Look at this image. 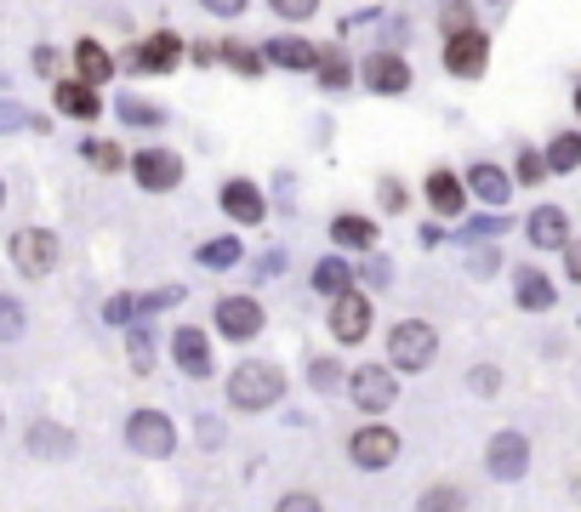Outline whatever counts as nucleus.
<instances>
[{
  "instance_id": "31",
  "label": "nucleus",
  "mask_w": 581,
  "mask_h": 512,
  "mask_svg": "<svg viewBox=\"0 0 581 512\" xmlns=\"http://www.w3.org/2000/svg\"><path fill=\"white\" fill-rule=\"evenodd\" d=\"M541 177H547V160L525 149V154H519V165H513V183H519V188H530V183H541Z\"/></svg>"
},
{
  "instance_id": "18",
  "label": "nucleus",
  "mask_w": 581,
  "mask_h": 512,
  "mask_svg": "<svg viewBox=\"0 0 581 512\" xmlns=\"http://www.w3.org/2000/svg\"><path fill=\"white\" fill-rule=\"evenodd\" d=\"M29 450L46 456V461H68V456H75V433L41 416V422H29Z\"/></svg>"
},
{
  "instance_id": "10",
  "label": "nucleus",
  "mask_w": 581,
  "mask_h": 512,
  "mask_svg": "<svg viewBox=\"0 0 581 512\" xmlns=\"http://www.w3.org/2000/svg\"><path fill=\"white\" fill-rule=\"evenodd\" d=\"M485 467H491V478H502V484L525 478L530 472V438L525 433H496L485 444Z\"/></svg>"
},
{
  "instance_id": "43",
  "label": "nucleus",
  "mask_w": 581,
  "mask_h": 512,
  "mask_svg": "<svg viewBox=\"0 0 581 512\" xmlns=\"http://www.w3.org/2000/svg\"><path fill=\"white\" fill-rule=\"evenodd\" d=\"M467 382H473V393H496V388H502V375H496L491 364H478V370L467 375Z\"/></svg>"
},
{
  "instance_id": "22",
  "label": "nucleus",
  "mask_w": 581,
  "mask_h": 512,
  "mask_svg": "<svg viewBox=\"0 0 581 512\" xmlns=\"http://www.w3.org/2000/svg\"><path fill=\"white\" fill-rule=\"evenodd\" d=\"M75 75H80V86H109L115 80V57L103 52L97 41H80L75 46Z\"/></svg>"
},
{
  "instance_id": "8",
  "label": "nucleus",
  "mask_w": 581,
  "mask_h": 512,
  "mask_svg": "<svg viewBox=\"0 0 581 512\" xmlns=\"http://www.w3.org/2000/svg\"><path fill=\"white\" fill-rule=\"evenodd\" d=\"M331 336L342 341V348H354V341H365L370 336V296H359V291H342V296H331Z\"/></svg>"
},
{
  "instance_id": "27",
  "label": "nucleus",
  "mask_w": 581,
  "mask_h": 512,
  "mask_svg": "<svg viewBox=\"0 0 581 512\" xmlns=\"http://www.w3.org/2000/svg\"><path fill=\"white\" fill-rule=\"evenodd\" d=\"M541 160H547V171H575V165H581V137H575V131H559L553 143H547Z\"/></svg>"
},
{
  "instance_id": "24",
  "label": "nucleus",
  "mask_w": 581,
  "mask_h": 512,
  "mask_svg": "<svg viewBox=\"0 0 581 512\" xmlns=\"http://www.w3.org/2000/svg\"><path fill=\"white\" fill-rule=\"evenodd\" d=\"M513 291H519V307H530V314H547V307H553V280H547V273L541 268H519V285H513Z\"/></svg>"
},
{
  "instance_id": "17",
  "label": "nucleus",
  "mask_w": 581,
  "mask_h": 512,
  "mask_svg": "<svg viewBox=\"0 0 581 512\" xmlns=\"http://www.w3.org/2000/svg\"><path fill=\"white\" fill-rule=\"evenodd\" d=\"M428 205L439 217H462V205H467V183L456 177V171H428Z\"/></svg>"
},
{
  "instance_id": "21",
  "label": "nucleus",
  "mask_w": 581,
  "mask_h": 512,
  "mask_svg": "<svg viewBox=\"0 0 581 512\" xmlns=\"http://www.w3.org/2000/svg\"><path fill=\"white\" fill-rule=\"evenodd\" d=\"M467 188L485 199V205H507V194H513V177L502 165H491V160H478L473 171H467Z\"/></svg>"
},
{
  "instance_id": "4",
  "label": "nucleus",
  "mask_w": 581,
  "mask_h": 512,
  "mask_svg": "<svg viewBox=\"0 0 581 512\" xmlns=\"http://www.w3.org/2000/svg\"><path fill=\"white\" fill-rule=\"evenodd\" d=\"M126 444H131V456L165 461L171 450H177V422H171L165 410H131V422H126Z\"/></svg>"
},
{
  "instance_id": "6",
  "label": "nucleus",
  "mask_w": 581,
  "mask_h": 512,
  "mask_svg": "<svg viewBox=\"0 0 581 512\" xmlns=\"http://www.w3.org/2000/svg\"><path fill=\"white\" fill-rule=\"evenodd\" d=\"M485 63H491V41H485V29H456V34H444V68H451L456 80H478L485 75Z\"/></svg>"
},
{
  "instance_id": "34",
  "label": "nucleus",
  "mask_w": 581,
  "mask_h": 512,
  "mask_svg": "<svg viewBox=\"0 0 581 512\" xmlns=\"http://www.w3.org/2000/svg\"><path fill=\"white\" fill-rule=\"evenodd\" d=\"M308 382H314L320 393L342 388V370H336V359H314V364H308Z\"/></svg>"
},
{
  "instance_id": "13",
  "label": "nucleus",
  "mask_w": 581,
  "mask_h": 512,
  "mask_svg": "<svg viewBox=\"0 0 581 512\" xmlns=\"http://www.w3.org/2000/svg\"><path fill=\"white\" fill-rule=\"evenodd\" d=\"M217 205L234 217V222H246V228H257L262 217H268V199H262V188L257 183H246V177H228L223 188H217Z\"/></svg>"
},
{
  "instance_id": "25",
  "label": "nucleus",
  "mask_w": 581,
  "mask_h": 512,
  "mask_svg": "<svg viewBox=\"0 0 581 512\" xmlns=\"http://www.w3.org/2000/svg\"><path fill=\"white\" fill-rule=\"evenodd\" d=\"M314 291H320V296H342V291H354V268L342 262V257H325V262L314 268Z\"/></svg>"
},
{
  "instance_id": "14",
  "label": "nucleus",
  "mask_w": 581,
  "mask_h": 512,
  "mask_svg": "<svg viewBox=\"0 0 581 512\" xmlns=\"http://www.w3.org/2000/svg\"><path fill=\"white\" fill-rule=\"evenodd\" d=\"M217 330L228 341H251L262 330V307L251 296H217Z\"/></svg>"
},
{
  "instance_id": "42",
  "label": "nucleus",
  "mask_w": 581,
  "mask_h": 512,
  "mask_svg": "<svg viewBox=\"0 0 581 512\" xmlns=\"http://www.w3.org/2000/svg\"><path fill=\"white\" fill-rule=\"evenodd\" d=\"M200 7L212 12V18H239V12L251 7V0H200Z\"/></svg>"
},
{
  "instance_id": "7",
  "label": "nucleus",
  "mask_w": 581,
  "mask_h": 512,
  "mask_svg": "<svg viewBox=\"0 0 581 512\" xmlns=\"http://www.w3.org/2000/svg\"><path fill=\"white\" fill-rule=\"evenodd\" d=\"M131 177H137V188H149V194H171L183 183V160L171 149H137L131 154Z\"/></svg>"
},
{
  "instance_id": "35",
  "label": "nucleus",
  "mask_w": 581,
  "mask_h": 512,
  "mask_svg": "<svg viewBox=\"0 0 581 512\" xmlns=\"http://www.w3.org/2000/svg\"><path fill=\"white\" fill-rule=\"evenodd\" d=\"M217 57H228V63L239 68V75H257V68H262V57H257V52H246L239 41H223V52H217Z\"/></svg>"
},
{
  "instance_id": "11",
  "label": "nucleus",
  "mask_w": 581,
  "mask_h": 512,
  "mask_svg": "<svg viewBox=\"0 0 581 512\" xmlns=\"http://www.w3.org/2000/svg\"><path fill=\"white\" fill-rule=\"evenodd\" d=\"M177 63H183V41H177V34H165V29L149 34L143 46H131V57H126L131 75H171Z\"/></svg>"
},
{
  "instance_id": "47",
  "label": "nucleus",
  "mask_w": 581,
  "mask_h": 512,
  "mask_svg": "<svg viewBox=\"0 0 581 512\" xmlns=\"http://www.w3.org/2000/svg\"><path fill=\"white\" fill-rule=\"evenodd\" d=\"M575 109H581V86H575Z\"/></svg>"
},
{
  "instance_id": "26",
  "label": "nucleus",
  "mask_w": 581,
  "mask_h": 512,
  "mask_svg": "<svg viewBox=\"0 0 581 512\" xmlns=\"http://www.w3.org/2000/svg\"><path fill=\"white\" fill-rule=\"evenodd\" d=\"M417 512H467V490L462 484H428Z\"/></svg>"
},
{
  "instance_id": "16",
  "label": "nucleus",
  "mask_w": 581,
  "mask_h": 512,
  "mask_svg": "<svg viewBox=\"0 0 581 512\" xmlns=\"http://www.w3.org/2000/svg\"><path fill=\"white\" fill-rule=\"evenodd\" d=\"M525 233H530L536 251H564V246H570V217L559 211V205H536L530 222H525Z\"/></svg>"
},
{
  "instance_id": "32",
  "label": "nucleus",
  "mask_w": 581,
  "mask_h": 512,
  "mask_svg": "<svg viewBox=\"0 0 581 512\" xmlns=\"http://www.w3.org/2000/svg\"><path fill=\"white\" fill-rule=\"evenodd\" d=\"M23 336V307L12 296H0V341H18Z\"/></svg>"
},
{
  "instance_id": "23",
  "label": "nucleus",
  "mask_w": 581,
  "mask_h": 512,
  "mask_svg": "<svg viewBox=\"0 0 581 512\" xmlns=\"http://www.w3.org/2000/svg\"><path fill=\"white\" fill-rule=\"evenodd\" d=\"M57 109H63V115H75V120H97L103 97H97V86H80V80H57Z\"/></svg>"
},
{
  "instance_id": "46",
  "label": "nucleus",
  "mask_w": 581,
  "mask_h": 512,
  "mask_svg": "<svg viewBox=\"0 0 581 512\" xmlns=\"http://www.w3.org/2000/svg\"><path fill=\"white\" fill-rule=\"evenodd\" d=\"M0 205H7V183H0Z\"/></svg>"
},
{
  "instance_id": "20",
  "label": "nucleus",
  "mask_w": 581,
  "mask_h": 512,
  "mask_svg": "<svg viewBox=\"0 0 581 512\" xmlns=\"http://www.w3.org/2000/svg\"><path fill=\"white\" fill-rule=\"evenodd\" d=\"M331 239H336L342 251H370L376 246V222L359 217V211H336L331 217Z\"/></svg>"
},
{
  "instance_id": "44",
  "label": "nucleus",
  "mask_w": 581,
  "mask_h": 512,
  "mask_svg": "<svg viewBox=\"0 0 581 512\" xmlns=\"http://www.w3.org/2000/svg\"><path fill=\"white\" fill-rule=\"evenodd\" d=\"M564 262H570V280H581V246H564Z\"/></svg>"
},
{
  "instance_id": "3",
  "label": "nucleus",
  "mask_w": 581,
  "mask_h": 512,
  "mask_svg": "<svg viewBox=\"0 0 581 512\" xmlns=\"http://www.w3.org/2000/svg\"><path fill=\"white\" fill-rule=\"evenodd\" d=\"M7 257H12V268L23 273V280H46V273H57L63 246H57L52 228H18L12 246H7Z\"/></svg>"
},
{
  "instance_id": "48",
  "label": "nucleus",
  "mask_w": 581,
  "mask_h": 512,
  "mask_svg": "<svg viewBox=\"0 0 581 512\" xmlns=\"http://www.w3.org/2000/svg\"><path fill=\"white\" fill-rule=\"evenodd\" d=\"M0 427H7V416H0Z\"/></svg>"
},
{
  "instance_id": "36",
  "label": "nucleus",
  "mask_w": 581,
  "mask_h": 512,
  "mask_svg": "<svg viewBox=\"0 0 581 512\" xmlns=\"http://www.w3.org/2000/svg\"><path fill=\"white\" fill-rule=\"evenodd\" d=\"M439 29H444V34H456V29H473V7H467V0H451V7L439 12Z\"/></svg>"
},
{
  "instance_id": "37",
  "label": "nucleus",
  "mask_w": 581,
  "mask_h": 512,
  "mask_svg": "<svg viewBox=\"0 0 581 512\" xmlns=\"http://www.w3.org/2000/svg\"><path fill=\"white\" fill-rule=\"evenodd\" d=\"M314 68L325 75V86H342V80H348V63H342L336 52H320V63H314Z\"/></svg>"
},
{
  "instance_id": "28",
  "label": "nucleus",
  "mask_w": 581,
  "mask_h": 512,
  "mask_svg": "<svg viewBox=\"0 0 581 512\" xmlns=\"http://www.w3.org/2000/svg\"><path fill=\"white\" fill-rule=\"evenodd\" d=\"M126 359H131L137 375H149V370H154V336H149L143 325H131V336H126Z\"/></svg>"
},
{
  "instance_id": "38",
  "label": "nucleus",
  "mask_w": 581,
  "mask_h": 512,
  "mask_svg": "<svg viewBox=\"0 0 581 512\" xmlns=\"http://www.w3.org/2000/svg\"><path fill=\"white\" fill-rule=\"evenodd\" d=\"M86 154H92V165H103V171H115V165H126V160H120V149H115V143H92V149H86Z\"/></svg>"
},
{
  "instance_id": "40",
  "label": "nucleus",
  "mask_w": 581,
  "mask_h": 512,
  "mask_svg": "<svg viewBox=\"0 0 581 512\" xmlns=\"http://www.w3.org/2000/svg\"><path fill=\"white\" fill-rule=\"evenodd\" d=\"M137 319V296H115L109 302V325H131Z\"/></svg>"
},
{
  "instance_id": "39",
  "label": "nucleus",
  "mask_w": 581,
  "mask_h": 512,
  "mask_svg": "<svg viewBox=\"0 0 581 512\" xmlns=\"http://www.w3.org/2000/svg\"><path fill=\"white\" fill-rule=\"evenodd\" d=\"M383 211H405V188H399V177H383Z\"/></svg>"
},
{
  "instance_id": "33",
  "label": "nucleus",
  "mask_w": 581,
  "mask_h": 512,
  "mask_svg": "<svg viewBox=\"0 0 581 512\" xmlns=\"http://www.w3.org/2000/svg\"><path fill=\"white\" fill-rule=\"evenodd\" d=\"M273 512H325L314 490H286L280 501H273Z\"/></svg>"
},
{
  "instance_id": "41",
  "label": "nucleus",
  "mask_w": 581,
  "mask_h": 512,
  "mask_svg": "<svg viewBox=\"0 0 581 512\" xmlns=\"http://www.w3.org/2000/svg\"><path fill=\"white\" fill-rule=\"evenodd\" d=\"M120 115H126V120H137V126H154V120H160V109H149V102H131V97L120 102Z\"/></svg>"
},
{
  "instance_id": "5",
  "label": "nucleus",
  "mask_w": 581,
  "mask_h": 512,
  "mask_svg": "<svg viewBox=\"0 0 581 512\" xmlns=\"http://www.w3.org/2000/svg\"><path fill=\"white\" fill-rule=\"evenodd\" d=\"M348 461L365 467V472L394 467V461H399V433H394L388 422H365V427H354V433H348Z\"/></svg>"
},
{
  "instance_id": "15",
  "label": "nucleus",
  "mask_w": 581,
  "mask_h": 512,
  "mask_svg": "<svg viewBox=\"0 0 581 512\" xmlns=\"http://www.w3.org/2000/svg\"><path fill=\"white\" fill-rule=\"evenodd\" d=\"M171 359L183 364V375L205 382V375H212V341H205V330H194V325H177V330H171Z\"/></svg>"
},
{
  "instance_id": "45",
  "label": "nucleus",
  "mask_w": 581,
  "mask_h": 512,
  "mask_svg": "<svg viewBox=\"0 0 581 512\" xmlns=\"http://www.w3.org/2000/svg\"><path fill=\"white\" fill-rule=\"evenodd\" d=\"M18 120H23L18 109H0V126H18Z\"/></svg>"
},
{
  "instance_id": "19",
  "label": "nucleus",
  "mask_w": 581,
  "mask_h": 512,
  "mask_svg": "<svg viewBox=\"0 0 581 512\" xmlns=\"http://www.w3.org/2000/svg\"><path fill=\"white\" fill-rule=\"evenodd\" d=\"M262 63H280V68H314L320 63V46L302 41V34H280V41L262 46Z\"/></svg>"
},
{
  "instance_id": "30",
  "label": "nucleus",
  "mask_w": 581,
  "mask_h": 512,
  "mask_svg": "<svg viewBox=\"0 0 581 512\" xmlns=\"http://www.w3.org/2000/svg\"><path fill=\"white\" fill-rule=\"evenodd\" d=\"M200 262L205 268H234L239 262V246H234V239H212V246H200Z\"/></svg>"
},
{
  "instance_id": "1",
  "label": "nucleus",
  "mask_w": 581,
  "mask_h": 512,
  "mask_svg": "<svg viewBox=\"0 0 581 512\" xmlns=\"http://www.w3.org/2000/svg\"><path fill=\"white\" fill-rule=\"evenodd\" d=\"M280 393H286V370L268 364V359H239L228 370V404L246 410V416H257V410H268V404H280Z\"/></svg>"
},
{
  "instance_id": "2",
  "label": "nucleus",
  "mask_w": 581,
  "mask_h": 512,
  "mask_svg": "<svg viewBox=\"0 0 581 512\" xmlns=\"http://www.w3.org/2000/svg\"><path fill=\"white\" fill-rule=\"evenodd\" d=\"M433 353H439V336H433L428 319H399V325L388 330V370L417 375V370L433 364Z\"/></svg>"
},
{
  "instance_id": "9",
  "label": "nucleus",
  "mask_w": 581,
  "mask_h": 512,
  "mask_svg": "<svg viewBox=\"0 0 581 512\" xmlns=\"http://www.w3.org/2000/svg\"><path fill=\"white\" fill-rule=\"evenodd\" d=\"M348 393H354V404H359V410L383 416V410H394L399 382H394V370H388V364H359V370L348 375Z\"/></svg>"
},
{
  "instance_id": "29",
  "label": "nucleus",
  "mask_w": 581,
  "mask_h": 512,
  "mask_svg": "<svg viewBox=\"0 0 581 512\" xmlns=\"http://www.w3.org/2000/svg\"><path fill=\"white\" fill-rule=\"evenodd\" d=\"M268 12L286 18V23H308V18L320 12V0H268Z\"/></svg>"
},
{
  "instance_id": "12",
  "label": "nucleus",
  "mask_w": 581,
  "mask_h": 512,
  "mask_svg": "<svg viewBox=\"0 0 581 512\" xmlns=\"http://www.w3.org/2000/svg\"><path fill=\"white\" fill-rule=\"evenodd\" d=\"M359 75H365V86H370L376 97H405V91H410V63H405L399 52H370Z\"/></svg>"
}]
</instances>
